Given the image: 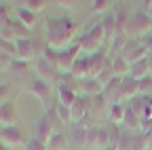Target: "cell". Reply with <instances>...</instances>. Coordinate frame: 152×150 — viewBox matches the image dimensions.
Returning a JSON list of instances; mask_svg holds the SVG:
<instances>
[{
	"label": "cell",
	"instance_id": "44dd1931",
	"mask_svg": "<svg viewBox=\"0 0 152 150\" xmlns=\"http://www.w3.org/2000/svg\"><path fill=\"white\" fill-rule=\"evenodd\" d=\"M68 135L66 133H61V131H55V133L51 135V140H49V144H47V148L49 150H66L68 148Z\"/></svg>",
	"mask_w": 152,
	"mask_h": 150
},
{
	"label": "cell",
	"instance_id": "d6a6232c",
	"mask_svg": "<svg viewBox=\"0 0 152 150\" xmlns=\"http://www.w3.org/2000/svg\"><path fill=\"white\" fill-rule=\"evenodd\" d=\"M110 7H112V2H108V0H95L93 2V7H91V15L93 13H110Z\"/></svg>",
	"mask_w": 152,
	"mask_h": 150
},
{
	"label": "cell",
	"instance_id": "4316f807",
	"mask_svg": "<svg viewBox=\"0 0 152 150\" xmlns=\"http://www.w3.org/2000/svg\"><path fill=\"white\" fill-rule=\"evenodd\" d=\"M106 131H108L110 146H114V148H116V146H118V140H121V133H123V127H121V125H114V123H110V121H108Z\"/></svg>",
	"mask_w": 152,
	"mask_h": 150
},
{
	"label": "cell",
	"instance_id": "7bdbcfd3",
	"mask_svg": "<svg viewBox=\"0 0 152 150\" xmlns=\"http://www.w3.org/2000/svg\"><path fill=\"white\" fill-rule=\"evenodd\" d=\"M148 13H150V17H152V2H148Z\"/></svg>",
	"mask_w": 152,
	"mask_h": 150
},
{
	"label": "cell",
	"instance_id": "60d3db41",
	"mask_svg": "<svg viewBox=\"0 0 152 150\" xmlns=\"http://www.w3.org/2000/svg\"><path fill=\"white\" fill-rule=\"evenodd\" d=\"M148 66H150V74H152V53H148Z\"/></svg>",
	"mask_w": 152,
	"mask_h": 150
},
{
	"label": "cell",
	"instance_id": "f35d334b",
	"mask_svg": "<svg viewBox=\"0 0 152 150\" xmlns=\"http://www.w3.org/2000/svg\"><path fill=\"white\" fill-rule=\"evenodd\" d=\"M140 40H142V45L148 49V53H152V32H150V34H146L144 38H140Z\"/></svg>",
	"mask_w": 152,
	"mask_h": 150
},
{
	"label": "cell",
	"instance_id": "83f0119b",
	"mask_svg": "<svg viewBox=\"0 0 152 150\" xmlns=\"http://www.w3.org/2000/svg\"><path fill=\"white\" fill-rule=\"evenodd\" d=\"M55 110H57V119H59V123H64V125L72 123V108L61 106L59 102H55Z\"/></svg>",
	"mask_w": 152,
	"mask_h": 150
},
{
	"label": "cell",
	"instance_id": "8d00e7d4",
	"mask_svg": "<svg viewBox=\"0 0 152 150\" xmlns=\"http://www.w3.org/2000/svg\"><path fill=\"white\" fill-rule=\"evenodd\" d=\"M26 150H49V148H47V144H42L40 140L32 138V140H28V144H26Z\"/></svg>",
	"mask_w": 152,
	"mask_h": 150
},
{
	"label": "cell",
	"instance_id": "277c9868",
	"mask_svg": "<svg viewBox=\"0 0 152 150\" xmlns=\"http://www.w3.org/2000/svg\"><path fill=\"white\" fill-rule=\"evenodd\" d=\"M121 57H123L129 66H133V64H137V61H142V59L148 57V49L142 45V40H137V38H129L127 45H125L123 51H121Z\"/></svg>",
	"mask_w": 152,
	"mask_h": 150
},
{
	"label": "cell",
	"instance_id": "d590c367",
	"mask_svg": "<svg viewBox=\"0 0 152 150\" xmlns=\"http://www.w3.org/2000/svg\"><path fill=\"white\" fill-rule=\"evenodd\" d=\"M11 95H13V87L11 85H0V104L11 102Z\"/></svg>",
	"mask_w": 152,
	"mask_h": 150
},
{
	"label": "cell",
	"instance_id": "74e56055",
	"mask_svg": "<svg viewBox=\"0 0 152 150\" xmlns=\"http://www.w3.org/2000/svg\"><path fill=\"white\" fill-rule=\"evenodd\" d=\"M13 61H15V57H11L9 53H0V70H4V68L9 70Z\"/></svg>",
	"mask_w": 152,
	"mask_h": 150
},
{
	"label": "cell",
	"instance_id": "ab89813d",
	"mask_svg": "<svg viewBox=\"0 0 152 150\" xmlns=\"http://www.w3.org/2000/svg\"><path fill=\"white\" fill-rule=\"evenodd\" d=\"M57 4H59V7H64V9H72V7H74V2H64V0H59Z\"/></svg>",
	"mask_w": 152,
	"mask_h": 150
},
{
	"label": "cell",
	"instance_id": "8992f818",
	"mask_svg": "<svg viewBox=\"0 0 152 150\" xmlns=\"http://www.w3.org/2000/svg\"><path fill=\"white\" fill-rule=\"evenodd\" d=\"M26 89L32 93L36 100H40L45 106H51V104H53V102H51V97H53V87H51L49 83H45V80H40V78H32Z\"/></svg>",
	"mask_w": 152,
	"mask_h": 150
},
{
	"label": "cell",
	"instance_id": "7402d4cb",
	"mask_svg": "<svg viewBox=\"0 0 152 150\" xmlns=\"http://www.w3.org/2000/svg\"><path fill=\"white\" fill-rule=\"evenodd\" d=\"M131 76L133 78H137V80H142V78H146V76H150V66H148V57L146 59H142V61H137V64H133L131 66Z\"/></svg>",
	"mask_w": 152,
	"mask_h": 150
},
{
	"label": "cell",
	"instance_id": "ffe728a7",
	"mask_svg": "<svg viewBox=\"0 0 152 150\" xmlns=\"http://www.w3.org/2000/svg\"><path fill=\"white\" fill-rule=\"evenodd\" d=\"M114 15H116V36L127 34V28H129V21H131L129 11H127L123 4H118L116 9H114Z\"/></svg>",
	"mask_w": 152,
	"mask_h": 150
},
{
	"label": "cell",
	"instance_id": "e0dca14e",
	"mask_svg": "<svg viewBox=\"0 0 152 150\" xmlns=\"http://www.w3.org/2000/svg\"><path fill=\"white\" fill-rule=\"evenodd\" d=\"M78 85H80L83 95H87V97H95V95H102L104 93V87L97 78H80Z\"/></svg>",
	"mask_w": 152,
	"mask_h": 150
},
{
	"label": "cell",
	"instance_id": "4dcf8cb0",
	"mask_svg": "<svg viewBox=\"0 0 152 150\" xmlns=\"http://www.w3.org/2000/svg\"><path fill=\"white\" fill-rule=\"evenodd\" d=\"M0 38H2V40H11V42H15V40H17V34H15V30H13L11 21H9L7 26H0Z\"/></svg>",
	"mask_w": 152,
	"mask_h": 150
},
{
	"label": "cell",
	"instance_id": "9a60e30c",
	"mask_svg": "<svg viewBox=\"0 0 152 150\" xmlns=\"http://www.w3.org/2000/svg\"><path fill=\"white\" fill-rule=\"evenodd\" d=\"M140 93V80L133 78L131 74L129 76H123V83H121V100H133Z\"/></svg>",
	"mask_w": 152,
	"mask_h": 150
},
{
	"label": "cell",
	"instance_id": "3957f363",
	"mask_svg": "<svg viewBox=\"0 0 152 150\" xmlns=\"http://www.w3.org/2000/svg\"><path fill=\"white\" fill-rule=\"evenodd\" d=\"M76 42L80 45L83 51H87L89 55L91 53H97L102 51V47L106 45V38H104V30H102V23H95L91 30H87L85 34H80Z\"/></svg>",
	"mask_w": 152,
	"mask_h": 150
},
{
	"label": "cell",
	"instance_id": "e575fe53",
	"mask_svg": "<svg viewBox=\"0 0 152 150\" xmlns=\"http://www.w3.org/2000/svg\"><path fill=\"white\" fill-rule=\"evenodd\" d=\"M140 93L142 95H152V74L140 80Z\"/></svg>",
	"mask_w": 152,
	"mask_h": 150
},
{
	"label": "cell",
	"instance_id": "d6986e66",
	"mask_svg": "<svg viewBox=\"0 0 152 150\" xmlns=\"http://www.w3.org/2000/svg\"><path fill=\"white\" fill-rule=\"evenodd\" d=\"M55 89H57V97H59L57 102H59L61 106L72 108V104L76 102V97H78V95H76V91H74V89H70V87H68V85H64V83H59Z\"/></svg>",
	"mask_w": 152,
	"mask_h": 150
},
{
	"label": "cell",
	"instance_id": "d4e9b609",
	"mask_svg": "<svg viewBox=\"0 0 152 150\" xmlns=\"http://www.w3.org/2000/svg\"><path fill=\"white\" fill-rule=\"evenodd\" d=\"M116 74H114V68H112V57H108L106 59V64H104V68H102V72L97 74V80L102 83V87H106Z\"/></svg>",
	"mask_w": 152,
	"mask_h": 150
},
{
	"label": "cell",
	"instance_id": "30bf717a",
	"mask_svg": "<svg viewBox=\"0 0 152 150\" xmlns=\"http://www.w3.org/2000/svg\"><path fill=\"white\" fill-rule=\"evenodd\" d=\"M19 123V114H17V108L15 102H4L0 104V127H17Z\"/></svg>",
	"mask_w": 152,
	"mask_h": 150
},
{
	"label": "cell",
	"instance_id": "836d02e7",
	"mask_svg": "<svg viewBox=\"0 0 152 150\" xmlns=\"http://www.w3.org/2000/svg\"><path fill=\"white\" fill-rule=\"evenodd\" d=\"M11 11H13L11 4L0 2V26H7V23L11 21Z\"/></svg>",
	"mask_w": 152,
	"mask_h": 150
},
{
	"label": "cell",
	"instance_id": "7a4b0ae2",
	"mask_svg": "<svg viewBox=\"0 0 152 150\" xmlns=\"http://www.w3.org/2000/svg\"><path fill=\"white\" fill-rule=\"evenodd\" d=\"M152 32V17L148 13V2L142 11H137L135 15H131V21H129V28H127V36L129 38H144L146 34Z\"/></svg>",
	"mask_w": 152,
	"mask_h": 150
},
{
	"label": "cell",
	"instance_id": "b9f144b4",
	"mask_svg": "<svg viewBox=\"0 0 152 150\" xmlns=\"http://www.w3.org/2000/svg\"><path fill=\"white\" fill-rule=\"evenodd\" d=\"M0 150H11V148H9V146H4L2 142H0Z\"/></svg>",
	"mask_w": 152,
	"mask_h": 150
},
{
	"label": "cell",
	"instance_id": "484cf974",
	"mask_svg": "<svg viewBox=\"0 0 152 150\" xmlns=\"http://www.w3.org/2000/svg\"><path fill=\"white\" fill-rule=\"evenodd\" d=\"M17 19L32 30V28L36 26V13H32V11L23 9V7H17Z\"/></svg>",
	"mask_w": 152,
	"mask_h": 150
},
{
	"label": "cell",
	"instance_id": "f546056e",
	"mask_svg": "<svg viewBox=\"0 0 152 150\" xmlns=\"http://www.w3.org/2000/svg\"><path fill=\"white\" fill-rule=\"evenodd\" d=\"M11 26H13L15 34H17V40H19V38H32V36H30V28L23 26L19 19H11Z\"/></svg>",
	"mask_w": 152,
	"mask_h": 150
},
{
	"label": "cell",
	"instance_id": "ac0fdd59",
	"mask_svg": "<svg viewBox=\"0 0 152 150\" xmlns=\"http://www.w3.org/2000/svg\"><path fill=\"white\" fill-rule=\"evenodd\" d=\"M121 83H123L121 76H114V78L104 87V97H106L108 102H112V104H118V102H121Z\"/></svg>",
	"mask_w": 152,
	"mask_h": 150
},
{
	"label": "cell",
	"instance_id": "1f68e13d",
	"mask_svg": "<svg viewBox=\"0 0 152 150\" xmlns=\"http://www.w3.org/2000/svg\"><path fill=\"white\" fill-rule=\"evenodd\" d=\"M127 40H129V36H127V34H121V36H116V38H114V42L110 45L112 53H114V55H121V51H123V47L127 45Z\"/></svg>",
	"mask_w": 152,
	"mask_h": 150
},
{
	"label": "cell",
	"instance_id": "cb8c5ba5",
	"mask_svg": "<svg viewBox=\"0 0 152 150\" xmlns=\"http://www.w3.org/2000/svg\"><path fill=\"white\" fill-rule=\"evenodd\" d=\"M112 68H114V74H116V76H129V72H131V66L121 57V55H114L112 57Z\"/></svg>",
	"mask_w": 152,
	"mask_h": 150
},
{
	"label": "cell",
	"instance_id": "6da1fadb",
	"mask_svg": "<svg viewBox=\"0 0 152 150\" xmlns=\"http://www.w3.org/2000/svg\"><path fill=\"white\" fill-rule=\"evenodd\" d=\"M78 28H80V23L74 21L72 17H49L47 30H45V40L49 47H53L57 51H64L70 47Z\"/></svg>",
	"mask_w": 152,
	"mask_h": 150
},
{
	"label": "cell",
	"instance_id": "2e32d148",
	"mask_svg": "<svg viewBox=\"0 0 152 150\" xmlns=\"http://www.w3.org/2000/svg\"><path fill=\"white\" fill-rule=\"evenodd\" d=\"M106 59H108V57H106V53H104V51L91 53V55H89V76H87V78H97V74L102 72Z\"/></svg>",
	"mask_w": 152,
	"mask_h": 150
},
{
	"label": "cell",
	"instance_id": "603a6c76",
	"mask_svg": "<svg viewBox=\"0 0 152 150\" xmlns=\"http://www.w3.org/2000/svg\"><path fill=\"white\" fill-rule=\"evenodd\" d=\"M125 110L127 106H123L121 102L118 104H112L110 106V114H108V121L114 123V125H123V119H125Z\"/></svg>",
	"mask_w": 152,
	"mask_h": 150
},
{
	"label": "cell",
	"instance_id": "ee69618b",
	"mask_svg": "<svg viewBox=\"0 0 152 150\" xmlns=\"http://www.w3.org/2000/svg\"><path fill=\"white\" fill-rule=\"evenodd\" d=\"M106 150H116V148H114V146H108V148H106Z\"/></svg>",
	"mask_w": 152,
	"mask_h": 150
},
{
	"label": "cell",
	"instance_id": "52a82bcc",
	"mask_svg": "<svg viewBox=\"0 0 152 150\" xmlns=\"http://www.w3.org/2000/svg\"><path fill=\"white\" fill-rule=\"evenodd\" d=\"M0 142L4 146L13 148V146H21V144H28V140L23 138V131L17 127H0Z\"/></svg>",
	"mask_w": 152,
	"mask_h": 150
},
{
	"label": "cell",
	"instance_id": "5bb4252c",
	"mask_svg": "<svg viewBox=\"0 0 152 150\" xmlns=\"http://www.w3.org/2000/svg\"><path fill=\"white\" fill-rule=\"evenodd\" d=\"M89 114V97L78 95L76 102L72 104V121L74 123H85V116Z\"/></svg>",
	"mask_w": 152,
	"mask_h": 150
},
{
	"label": "cell",
	"instance_id": "9c48e42d",
	"mask_svg": "<svg viewBox=\"0 0 152 150\" xmlns=\"http://www.w3.org/2000/svg\"><path fill=\"white\" fill-rule=\"evenodd\" d=\"M91 150H106L110 146L106 127H89V144Z\"/></svg>",
	"mask_w": 152,
	"mask_h": 150
},
{
	"label": "cell",
	"instance_id": "7c38bea8",
	"mask_svg": "<svg viewBox=\"0 0 152 150\" xmlns=\"http://www.w3.org/2000/svg\"><path fill=\"white\" fill-rule=\"evenodd\" d=\"M68 138L74 142V146H78V148L87 146V144H89V125H85V123H74V125L70 127V135H68Z\"/></svg>",
	"mask_w": 152,
	"mask_h": 150
},
{
	"label": "cell",
	"instance_id": "8fae6325",
	"mask_svg": "<svg viewBox=\"0 0 152 150\" xmlns=\"http://www.w3.org/2000/svg\"><path fill=\"white\" fill-rule=\"evenodd\" d=\"M15 45H17V59L30 61V59L38 57L36 47H34V38H19V40H15Z\"/></svg>",
	"mask_w": 152,
	"mask_h": 150
},
{
	"label": "cell",
	"instance_id": "f6af8a7d",
	"mask_svg": "<svg viewBox=\"0 0 152 150\" xmlns=\"http://www.w3.org/2000/svg\"><path fill=\"white\" fill-rule=\"evenodd\" d=\"M148 150H152V148H148Z\"/></svg>",
	"mask_w": 152,
	"mask_h": 150
},
{
	"label": "cell",
	"instance_id": "f1b7e54d",
	"mask_svg": "<svg viewBox=\"0 0 152 150\" xmlns=\"http://www.w3.org/2000/svg\"><path fill=\"white\" fill-rule=\"evenodd\" d=\"M23 9H28V11H32V13H42L45 11V7H47V0H23V2H19Z\"/></svg>",
	"mask_w": 152,
	"mask_h": 150
},
{
	"label": "cell",
	"instance_id": "5b68a950",
	"mask_svg": "<svg viewBox=\"0 0 152 150\" xmlns=\"http://www.w3.org/2000/svg\"><path fill=\"white\" fill-rule=\"evenodd\" d=\"M36 70H38V78H40V80H45L49 85L51 83H57V85L61 83V74L64 72H59L51 61H47L45 57H38L36 59Z\"/></svg>",
	"mask_w": 152,
	"mask_h": 150
},
{
	"label": "cell",
	"instance_id": "4fadbf2b",
	"mask_svg": "<svg viewBox=\"0 0 152 150\" xmlns=\"http://www.w3.org/2000/svg\"><path fill=\"white\" fill-rule=\"evenodd\" d=\"M102 30H104V38H106V45H112L114 38H116V15H114V11L106 13L102 17Z\"/></svg>",
	"mask_w": 152,
	"mask_h": 150
},
{
	"label": "cell",
	"instance_id": "ba28073f",
	"mask_svg": "<svg viewBox=\"0 0 152 150\" xmlns=\"http://www.w3.org/2000/svg\"><path fill=\"white\" fill-rule=\"evenodd\" d=\"M53 133H55V125H53V121L47 116V112H45V114L36 121V125H34V138L40 140L42 144H49Z\"/></svg>",
	"mask_w": 152,
	"mask_h": 150
}]
</instances>
